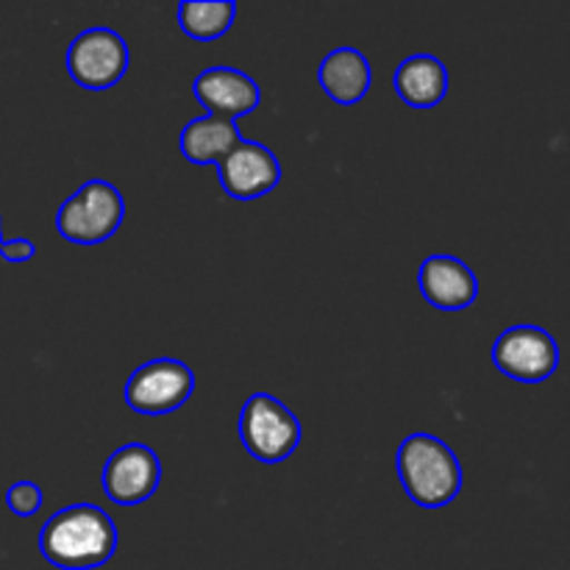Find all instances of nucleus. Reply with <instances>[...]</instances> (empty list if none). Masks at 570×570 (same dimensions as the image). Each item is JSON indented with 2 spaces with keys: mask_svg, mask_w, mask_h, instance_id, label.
I'll return each instance as SVG.
<instances>
[{
  "mask_svg": "<svg viewBox=\"0 0 570 570\" xmlns=\"http://www.w3.org/2000/svg\"><path fill=\"white\" fill-rule=\"evenodd\" d=\"M234 17H237V3H232V0H212V3L184 0L178 6V26L195 42L220 39L232 28Z\"/></svg>",
  "mask_w": 570,
  "mask_h": 570,
  "instance_id": "obj_15",
  "label": "nucleus"
},
{
  "mask_svg": "<svg viewBox=\"0 0 570 570\" xmlns=\"http://www.w3.org/2000/svg\"><path fill=\"white\" fill-rule=\"evenodd\" d=\"M39 551L53 568L95 570L115 557L117 527L95 504L65 507L39 532Z\"/></svg>",
  "mask_w": 570,
  "mask_h": 570,
  "instance_id": "obj_1",
  "label": "nucleus"
},
{
  "mask_svg": "<svg viewBox=\"0 0 570 570\" xmlns=\"http://www.w3.org/2000/svg\"><path fill=\"white\" fill-rule=\"evenodd\" d=\"M493 362L507 379L540 384L554 376L560 367V348L546 328L512 326L495 340Z\"/></svg>",
  "mask_w": 570,
  "mask_h": 570,
  "instance_id": "obj_7",
  "label": "nucleus"
},
{
  "mask_svg": "<svg viewBox=\"0 0 570 570\" xmlns=\"http://www.w3.org/2000/svg\"><path fill=\"white\" fill-rule=\"evenodd\" d=\"M0 245H3V237H0Z\"/></svg>",
  "mask_w": 570,
  "mask_h": 570,
  "instance_id": "obj_18",
  "label": "nucleus"
},
{
  "mask_svg": "<svg viewBox=\"0 0 570 570\" xmlns=\"http://www.w3.org/2000/svg\"><path fill=\"white\" fill-rule=\"evenodd\" d=\"M33 254H37V248H33V243L28 237H14L9 239V243L0 245V256H3L9 265H22V262L33 259Z\"/></svg>",
  "mask_w": 570,
  "mask_h": 570,
  "instance_id": "obj_17",
  "label": "nucleus"
},
{
  "mask_svg": "<svg viewBox=\"0 0 570 570\" xmlns=\"http://www.w3.org/2000/svg\"><path fill=\"white\" fill-rule=\"evenodd\" d=\"M239 142H243V131L237 122L212 115L189 120L178 137V148L189 165H220Z\"/></svg>",
  "mask_w": 570,
  "mask_h": 570,
  "instance_id": "obj_14",
  "label": "nucleus"
},
{
  "mask_svg": "<svg viewBox=\"0 0 570 570\" xmlns=\"http://www.w3.org/2000/svg\"><path fill=\"white\" fill-rule=\"evenodd\" d=\"M395 92L412 109H432L449 95V70L432 53L406 56L395 70Z\"/></svg>",
  "mask_w": 570,
  "mask_h": 570,
  "instance_id": "obj_13",
  "label": "nucleus"
},
{
  "mask_svg": "<svg viewBox=\"0 0 570 570\" xmlns=\"http://www.w3.org/2000/svg\"><path fill=\"white\" fill-rule=\"evenodd\" d=\"M417 284H421L423 298L432 306L445 312H460L476 301L479 278L460 256L434 254L423 259L417 271Z\"/></svg>",
  "mask_w": 570,
  "mask_h": 570,
  "instance_id": "obj_11",
  "label": "nucleus"
},
{
  "mask_svg": "<svg viewBox=\"0 0 570 570\" xmlns=\"http://www.w3.org/2000/svg\"><path fill=\"white\" fill-rule=\"evenodd\" d=\"M317 83L340 106H354L371 92V61L356 48H337L317 67Z\"/></svg>",
  "mask_w": 570,
  "mask_h": 570,
  "instance_id": "obj_12",
  "label": "nucleus"
},
{
  "mask_svg": "<svg viewBox=\"0 0 570 570\" xmlns=\"http://www.w3.org/2000/svg\"><path fill=\"white\" fill-rule=\"evenodd\" d=\"M220 187L234 200H256L273 193L282 181V165L267 145L243 139L226 159L217 165Z\"/></svg>",
  "mask_w": 570,
  "mask_h": 570,
  "instance_id": "obj_9",
  "label": "nucleus"
},
{
  "mask_svg": "<svg viewBox=\"0 0 570 570\" xmlns=\"http://www.w3.org/2000/svg\"><path fill=\"white\" fill-rule=\"evenodd\" d=\"M395 468H399V479L406 495L423 510H443L462 490L460 460L434 434H410L399 445Z\"/></svg>",
  "mask_w": 570,
  "mask_h": 570,
  "instance_id": "obj_2",
  "label": "nucleus"
},
{
  "mask_svg": "<svg viewBox=\"0 0 570 570\" xmlns=\"http://www.w3.org/2000/svg\"><path fill=\"white\" fill-rule=\"evenodd\" d=\"M195 393L193 367L181 360H150L126 382V404L139 415H170Z\"/></svg>",
  "mask_w": 570,
  "mask_h": 570,
  "instance_id": "obj_6",
  "label": "nucleus"
},
{
  "mask_svg": "<svg viewBox=\"0 0 570 570\" xmlns=\"http://www.w3.org/2000/svg\"><path fill=\"white\" fill-rule=\"evenodd\" d=\"M126 217V200L115 184L95 178L81 184L56 212V232L72 245H100L115 237Z\"/></svg>",
  "mask_w": 570,
  "mask_h": 570,
  "instance_id": "obj_3",
  "label": "nucleus"
},
{
  "mask_svg": "<svg viewBox=\"0 0 570 570\" xmlns=\"http://www.w3.org/2000/svg\"><path fill=\"white\" fill-rule=\"evenodd\" d=\"M42 488L37 482H14L6 490V507L20 518L37 515L42 510Z\"/></svg>",
  "mask_w": 570,
  "mask_h": 570,
  "instance_id": "obj_16",
  "label": "nucleus"
},
{
  "mask_svg": "<svg viewBox=\"0 0 570 570\" xmlns=\"http://www.w3.org/2000/svg\"><path fill=\"white\" fill-rule=\"evenodd\" d=\"M239 440L254 460L278 465L301 445V423L271 393H254L239 412Z\"/></svg>",
  "mask_w": 570,
  "mask_h": 570,
  "instance_id": "obj_4",
  "label": "nucleus"
},
{
  "mask_svg": "<svg viewBox=\"0 0 570 570\" xmlns=\"http://www.w3.org/2000/svg\"><path fill=\"white\" fill-rule=\"evenodd\" d=\"M131 65L126 39L111 28H87L67 48V72L89 92L111 89Z\"/></svg>",
  "mask_w": 570,
  "mask_h": 570,
  "instance_id": "obj_5",
  "label": "nucleus"
},
{
  "mask_svg": "<svg viewBox=\"0 0 570 570\" xmlns=\"http://www.w3.org/2000/svg\"><path fill=\"white\" fill-rule=\"evenodd\" d=\"M193 92L212 117H223V120L232 122L250 115L262 104L259 83L248 72L234 70V67H209V70H204L195 78Z\"/></svg>",
  "mask_w": 570,
  "mask_h": 570,
  "instance_id": "obj_10",
  "label": "nucleus"
},
{
  "mask_svg": "<svg viewBox=\"0 0 570 570\" xmlns=\"http://www.w3.org/2000/svg\"><path fill=\"white\" fill-rule=\"evenodd\" d=\"M100 482L111 504L137 507L159 490L161 462L150 445L128 443L106 460Z\"/></svg>",
  "mask_w": 570,
  "mask_h": 570,
  "instance_id": "obj_8",
  "label": "nucleus"
}]
</instances>
